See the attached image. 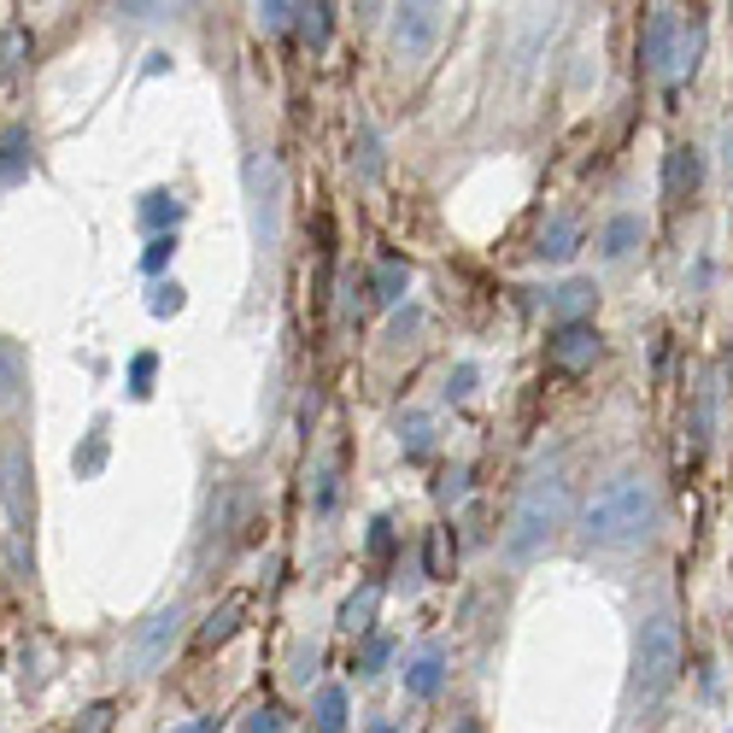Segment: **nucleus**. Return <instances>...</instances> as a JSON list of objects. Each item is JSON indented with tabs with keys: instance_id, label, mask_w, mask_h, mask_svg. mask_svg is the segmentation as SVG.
<instances>
[{
	"instance_id": "obj_31",
	"label": "nucleus",
	"mask_w": 733,
	"mask_h": 733,
	"mask_svg": "<svg viewBox=\"0 0 733 733\" xmlns=\"http://www.w3.org/2000/svg\"><path fill=\"white\" fill-rule=\"evenodd\" d=\"M106 728H112V704H94L89 715H82V728H77V733H106Z\"/></svg>"
},
{
	"instance_id": "obj_11",
	"label": "nucleus",
	"mask_w": 733,
	"mask_h": 733,
	"mask_svg": "<svg viewBox=\"0 0 733 733\" xmlns=\"http://www.w3.org/2000/svg\"><path fill=\"white\" fill-rule=\"evenodd\" d=\"M593 300H599V287H593V282H564V287H557V300H552V317L570 329V323H582L593 312Z\"/></svg>"
},
{
	"instance_id": "obj_7",
	"label": "nucleus",
	"mask_w": 733,
	"mask_h": 733,
	"mask_svg": "<svg viewBox=\"0 0 733 733\" xmlns=\"http://www.w3.org/2000/svg\"><path fill=\"white\" fill-rule=\"evenodd\" d=\"M182 622H189V617H182V605L159 610V617L142 628V640H135V669H142V675H147V669H159L165 652H170V645H177V634H182Z\"/></svg>"
},
{
	"instance_id": "obj_35",
	"label": "nucleus",
	"mask_w": 733,
	"mask_h": 733,
	"mask_svg": "<svg viewBox=\"0 0 733 733\" xmlns=\"http://www.w3.org/2000/svg\"><path fill=\"white\" fill-rule=\"evenodd\" d=\"M364 733H399V722H394V715H376V722H370Z\"/></svg>"
},
{
	"instance_id": "obj_4",
	"label": "nucleus",
	"mask_w": 733,
	"mask_h": 733,
	"mask_svg": "<svg viewBox=\"0 0 733 733\" xmlns=\"http://www.w3.org/2000/svg\"><path fill=\"white\" fill-rule=\"evenodd\" d=\"M698 54H704V19H680L675 7H657L645 24V65L663 82H680L698 71Z\"/></svg>"
},
{
	"instance_id": "obj_18",
	"label": "nucleus",
	"mask_w": 733,
	"mask_h": 733,
	"mask_svg": "<svg viewBox=\"0 0 733 733\" xmlns=\"http://www.w3.org/2000/svg\"><path fill=\"white\" fill-rule=\"evenodd\" d=\"M235 622H241V599H224V605L212 610V622L200 628V645H206V652H212V645H224L235 634Z\"/></svg>"
},
{
	"instance_id": "obj_10",
	"label": "nucleus",
	"mask_w": 733,
	"mask_h": 733,
	"mask_svg": "<svg viewBox=\"0 0 733 733\" xmlns=\"http://www.w3.org/2000/svg\"><path fill=\"white\" fill-rule=\"evenodd\" d=\"M440 687H447V652L429 645V652H417L411 663H405V692H411V698H435Z\"/></svg>"
},
{
	"instance_id": "obj_29",
	"label": "nucleus",
	"mask_w": 733,
	"mask_h": 733,
	"mask_svg": "<svg viewBox=\"0 0 733 733\" xmlns=\"http://www.w3.org/2000/svg\"><path fill=\"white\" fill-rule=\"evenodd\" d=\"M335 499H340V487H335V470H323V475H317V510H323V517H329V510H335Z\"/></svg>"
},
{
	"instance_id": "obj_1",
	"label": "nucleus",
	"mask_w": 733,
	"mask_h": 733,
	"mask_svg": "<svg viewBox=\"0 0 733 733\" xmlns=\"http://www.w3.org/2000/svg\"><path fill=\"white\" fill-rule=\"evenodd\" d=\"M652 528H657V487L634 470L610 475L582 510V540L593 552H628V545H640Z\"/></svg>"
},
{
	"instance_id": "obj_36",
	"label": "nucleus",
	"mask_w": 733,
	"mask_h": 733,
	"mask_svg": "<svg viewBox=\"0 0 733 733\" xmlns=\"http://www.w3.org/2000/svg\"><path fill=\"white\" fill-rule=\"evenodd\" d=\"M177 733H212V722H182Z\"/></svg>"
},
{
	"instance_id": "obj_30",
	"label": "nucleus",
	"mask_w": 733,
	"mask_h": 733,
	"mask_svg": "<svg viewBox=\"0 0 733 733\" xmlns=\"http://www.w3.org/2000/svg\"><path fill=\"white\" fill-rule=\"evenodd\" d=\"M247 733H282V715L277 710H252L247 715Z\"/></svg>"
},
{
	"instance_id": "obj_2",
	"label": "nucleus",
	"mask_w": 733,
	"mask_h": 733,
	"mask_svg": "<svg viewBox=\"0 0 733 733\" xmlns=\"http://www.w3.org/2000/svg\"><path fill=\"white\" fill-rule=\"evenodd\" d=\"M570 528V482L564 475H540L517 499L505 528V564H534V557Z\"/></svg>"
},
{
	"instance_id": "obj_8",
	"label": "nucleus",
	"mask_w": 733,
	"mask_h": 733,
	"mask_svg": "<svg viewBox=\"0 0 733 733\" xmlns=\"http://www.w3.org/2000/svg\"><path fill=\"white\" fill-rule=\"evenodd\" d=\"M440 42V7H405L394 19V47L405 59H422Z\"/></svg>"
},
{
	"instance_id": "obj_28",
	"label": "nucleus",
	"mask_w": 733,
	"mask_h": 733,
	"mask_svg": "<svg viewBox=\"0 0 733 733\" xmlns=\"http://www.w3.org/2000/svg\"><path fill=\"white\" fill-rule=\"evenodd\" d=\"M470 387H475V364H458L452 376H447V399H464Z\"/></svg>"
},
{
	"instance_id": "obj_24",
	"label": "nucleus",
	"mask_w": 733,
	"mask_h": 733,
	"mask_svg": "<svg viewBox=\"0 0 733 733\" xmlns=\"http://www.w3.org/2000/svg\"><path fill=\"white\" fill-rule=\"evenodd\" d=\"M300 30L312 42H323V36H329V7H300Z\"/></svg>"
},
{
	"instance_id": "obj_32",
	"label": "nucleus",
	"mask_w": 733,
	"mask_h": 733,
	"mask_svg": "<svg viewBox=\"0 0 733 733\" xmlns=\"http://www.w3.org/2000/svg\"><path fill=\"white\" fill-rule=\"evenodd\" d=\"M405 435H411V440H405L411 452H429V422H422V417H405Z\"/></svg>"
},
{
	"instance_id": "obj_21",
	"label": "nucleus",
	"mask_w": 733,
	"mask_h": 733,
	"mask_svg": "<svg viewBox=\"0 0 733 733\" xmlns=\"http://www.w3.org/2000/svg\"><path fill=\"white\" fill-rule=\"evenodd\" d=\"M182 206H177V194H147V206H142V224L147 229H165V224H177Z\"/></svg>"
},
{
	"instance_id": "obj_9",
	"label": "nucleus",
	"mask_w": 733,
	"mask_h": 733,
	"mask_svg": "<svg viewBox=\"0 0 733 733\" xmlns=\"http://www.w3.org/2000/svg\"><path fill=\"white\" fill-rule=\"evenodd\" d=\"M698 182H704V159H698V147H669V165H663V194L687 200Z\"/></svg>"
},
{
	"instance_id": "obj_19",
	"label": "nucleus",
	"mask_w": 733,
	"mask_h": 733,
	"mask_svg": "<svg viewBox=\"0 0 733 733\" xmlns=\"http://www.w3.org/2000/svg\"><path fill=\"white\" fill-rule=\"evenodd\" d=\"M312 715H317V733H340V728H347V692H340V687H323Z\"/></svg>"
},
{
	"instance_id": "obj_13",
	"label": "nucleus",
	"mask_w": 733,
	"mask_h": 733,
	"mask_svg": "<svg viewBox=\"0 0 733 733\" xmlns=\"http://www.w3.org/2000/svg\"><path fill=\"white\" fill-rule=\"evenodd\" d=\"M24 170H30V135L7 129V135H0V182H19Z\"/></svg>"
},
{
	"instance_id": "obj_25",
	"label": "nucleus",
	"mask_w": 733,
	"mask_h": 733,
	"mask_svg": "<svg viewBox=\"0 0 733 733\" xmlns=\"http://www.w3.org/2000/svg\"><path fill=\"white\" fill-rule=\"evenodd\" d=\"M294 12L300 7H287V0H270V7H259V24L264 30H287V24H294Z\"/></svg>"
},
{
	"instance_id": "obj_20",
	"label": "nucleus",
	"mask_w": 733,
	"mask_h": 733,
	"mask_svg": "<svg viewBox=\"0 0 733 733\" xmlns=\"http://www.w3.org/2000/svg\"><path fill=\"white\" fill-rule=\"evenodd\" d=\"M376 605H382V587H364L358 599H347V610H340V628H347V634H364L370 617H376Z\"/></svg>"
},
{
	"instance_id": "obj_15",
	"label": "nucleus",
	"mask_w": 733,
	"mask_h": 733,
	"mask_svg": "<svg viewBox=\"0 0 733 733\" xmlns=\"http://www.w3.org/2000/svg\"><path fill=\"white\" fill-rule=\"evenodd\" d=\"M0 487H7V517L24 522V452H7V464H0Z\"/></svg>"
},
{
	"instance_id": "obj_6",
	"label": "nucleus",
	"mask_w": 733,
	"mask_h": 733,
	"mask_svg": "<svg viewBox=\"0 0 733 733\" xmlns=\"http://www.w3.org/2000/svg\"><path fill=\"white\" fill-rule=\"evenodd\" d=\"M599 329L593 323H570V329L552 335V370H564V376H582V370L599 364Z\"/></svg>"
},
{
	"instance_id": "obj_23",
	"label": "nucleus",
	"mask_w": 733,
	"mask_h": 733,
	"mask_svg": "<svg viewBox=\"0 0 733 733\" xmlns=\"http://www.w3.org/2000/svg\"><path fill=\"white\" fill-rule=\"evenodd\" d=\"M24 54H30V36H24V30H0V77L19 71Z\"/></svg>"
},
{
	"instance_id": "obj_17",
	"label": "nucleus",
	"mask_w": 733,
	"mask_h": 733,
	"mask_svg": "<svg viewBox=\"0 0 733 733\" xmlns=\"http://www.w3.org/2000/svg\"><path fill=\"white\" fill-rule=\"evenodd\" d=\"M634 241H640V217H610L605 224V259H628L634 252Z\"/></svg>"
},
{
	"instance_id": "obj_12",
	"label": "nucleus",
	"mask_w": 733,
	"mask_h": 733,
	"mask_svg": "<svg viewBox=\"0 0 733 733\" xmlns=\"http://www.w3.org/2000/svg\"><path fill=\"white\" fill-rule=\"evenodd\" d=\"M575 241H582V229H575V217H552V224L540 229V259H552V264H564L570 252H575Z\"/></svg>"
},
{
	"instance_id": "obj_3",
	"label": "nucleus",
	"mask_w": 733,
	"mask_h": 733,
	"mask_svg": "<svg viewBox=\"0 0 733 733\" xmlns=\"http://www.w3.org/2000/svg\"><path fill=\"white\" fill-rule=\"evenodd\" d=\"M680 680V628L669 610H657V617L640 622V645H634V698L640 710H657L663 698L675 692Z\"/></svg>"
},
{
	"instance_id": "obj_34",
	"label": "nucleus",
	"mask_w": 733,
	"mask_h": 733,
	"mask_svg": "<svg viewBox=\"0 0 733 733\" xmlns=\"http://www.w3.org/2000/svg\"><path fill=\"white\" fill-rule=\"evenodd\" d=\"M364 170H370V177L382 170V159H376V135H370V129H364Z\"/></svg>"
},
{
	"instance_id": "obj_26",
	"label": "nucleus",
	"mask_w": 733,
	"mask_h": 733,
	"mask_svg": "<svg viewBox=\"0 0 733 733\" xmlns=\"http://www.w3.org/2000/svg\"><path fill=\"white\" fill-rule=\"evenodd\" d=\"M147 382H153V358L142 352V358L129 364V394H135V399H147Z\"/></svg>"
},
{
	"instance_id": "obj_5",
	"label": "nucleus",
	"mask_w": 733,
	"mask_h": 733,
	"mask_svg": "<svg viewBox=\"0 0 733 733\" xmlns=\"http://www.w3.org/2000/svg\"><path fill=\"white\" fill-rule=\"evenodd\" d=\"M247 194H252V235L270 252L282 241V165L270 153H252L247 159Z\"/></svg>"
},
{
	"instance_id": "obj_33",
	"label": "nucleus",
	"mask_w": 733,
	"mask_h": 733,
	"mask_svg": "<svg viewBox=\"0 0 733 733\" xmlns=\"http://www.w3.org/2000/svg\"><path fill=\"white\" fill-rule=\"evenodd\" d=\"M170 252H177V241H170V235H159V241L147 247V270H159V264L170 259Z\"/></svg>"
},
{
	"instance_id": "obj_14",
	"label": "nucleus",
	"mask_w": 733,
	"mask_h": 733,
	"mask_svg": "<svg viewBox=\"0 0 733 733\" xmlns=\"http://www.w3.org/2000/svg\"><path fill=\"white\" fill-rule=\"evenodd\" d=\"M405 282H411V270H405V264H376V270H370V300L394 305V300H405Z\"/></svg>"
},
{
	"instance_id": "obj_27",
	"label": "nucleus",
	"mask_w": 733,
	"mask_h": 733,
	"mask_svg": "<svg viewBox=\"0 0 733 733\" xmlns=\"http://www.w3.org/2000/svg\"><path fill=\"white\" fill-rule=\"evenodd\" d=\"M153 312H159V317H165V312H182V287H177V282L153 287Z\"/></svg>"
},
{
	"instance_id": "obj_22",
	"label": "nucleus",
	"mask_w": 733,
	"mask_h": 733,
	"mask_svg": "<svg viewBox=\"0 0 733 733\" xmlns=\"http://www.w3.org/2000/svg\"><path fill=\"white\" fill-rule=\"evenodd\" d=\"M387 657H394V640H387V634H370L364 652H358V675H382Z\"/></svg>"
},
{
	"instance_id": "obj_16",
	"label": "nucleus",
	"mask_w": 733,
	"mask_h": 733,
	"mask_svg": "<svg viewBox=\"0 0 733 733\" xmlns=\"http://www.w3.org/2000/svg\"><path fill=\"white\" fill-rule=\"evenodd\" d=\"M24 387V352L12 340H0V405H12Z\"/></svg>"
}]
</instances>
